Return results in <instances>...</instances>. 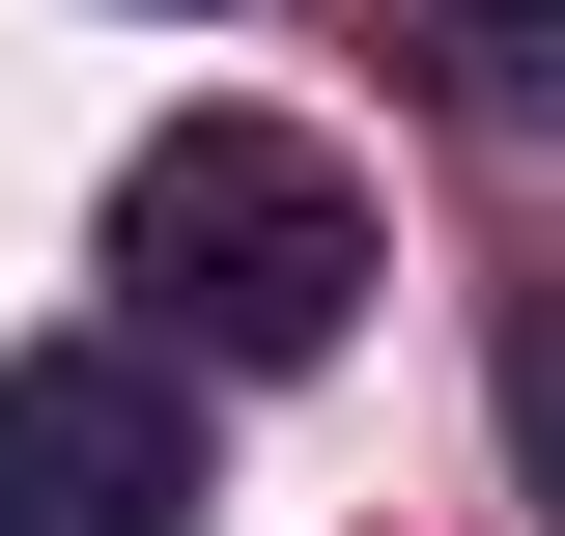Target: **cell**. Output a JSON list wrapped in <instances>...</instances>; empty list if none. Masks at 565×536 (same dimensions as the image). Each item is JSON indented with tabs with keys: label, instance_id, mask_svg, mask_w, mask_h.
<instances>
[{
	"label": "cell",
	"instance_id": "7a4b0ae2",
	"mask_svg": "<svg viewBox=\"0 0 565 536\" xmlns=\"http://www.w3.org/2000/svg\"><path fill=\"white\" fill-rule=\"evenodd\" d=\"M199 367L170 339H29L0 367V536H199Z\"/></svg>",
	"mask_w": 565,
	"mask_h": 536
},
{
	"label": "cell",
	"instance_id": "277c9868",
	"mask_svg": "<svg viewBox=\"0 0 565 536\" xmlns=\"http://www.w3.org/2000/svg\"><path fill=\"white\" fill-rule=\"evenodd\" d=\"M481 57H509V114H565V0H481Z\"/></svg>",
	"mask_w": 565,
	"mask_h": 536
},
{
	"label": "cell",
	"instance_id": "3957f363",
	"mask_svg": "<svg viewBox=\"0 0 565 536\" xmlns=\"http://www.w3.org/2000/svg\"><path fill=\"white\" fill-rule=\"evenodd\" d=\"M509 452H537V508H565V282H509Z\"/></svg>",
	"mask_w": 565,
	"mask_h": 536
},
{
	"label": "cell",
	"instance_id": "6da1fadb",
	"mask_svg": "<svg viewBox=\"0 0 565 536\" xmlns=\"http://www.w3.org/2000/svg\"><path fill=\"white\" fill-rule=\"evenodd\" d=\"M114 282H141L170 367H340L367 339V170L282 141V114H170L114 170Z\"/></svg>",
	"mask_w": 565,
	"mask_h": 536
}]
</instances>
